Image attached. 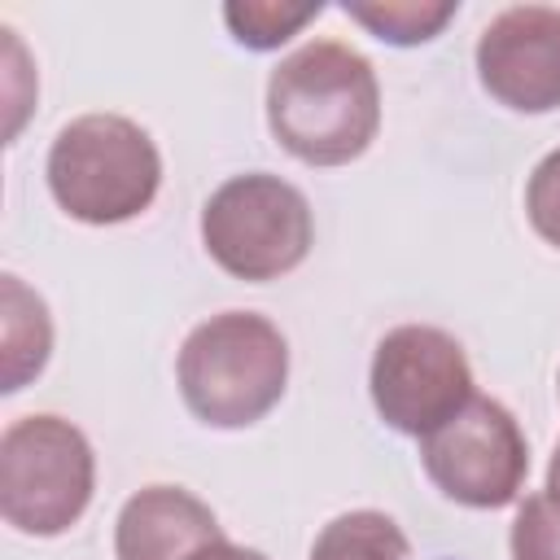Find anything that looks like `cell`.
Wrapping results in <instances>:
<instances>
[{
	"label": "cell",
	"instance_id": "1",
	"mask_svg": "<svg viewBox=\"0 0 560 560\" xmlns=\"http://www.w3.org/2000/svg\"><path fill=\"white\" fill-rule=\"evenodd\" d=\"M267 127L306 166H346L376 140L381 88L372 61L341 39H311L267 79Z\"/></svg>",
	"mask_w": 560,
	"mask_h": 560
},
{
	"label": "cell",
	"instance_id": "2",
	"mask_svg": "<svg viewBox=\"0 0 560 560\" xmlns=\"http://www.w3.org/2000/svg\"><path fill=\"white\" fill-rule=\"evenodd\" d=\"M175 376L184 407L201 424L249 429L284 398L289 341L267 315L223 311L184 337Z\"/></svg>",
	"mask_w": 560,
	"mask_h": 560
},
{
	"label": "cell",
	"instance_id": "3",
	"mask_svg": "<svg viewBox=\"0 0 560 560\" xmlns=\"http://www.w3.org/2000/svg\"><path fill=\"white\" fill-rule=\"evenodd\" d=\"M162 153L153 136L122 114H83L66 122L48 149L52 201L92 228L127 223L153 206Z\"/></svg>",
	"mask_w": 560,
	"mask_h": 560
},
{
	"label": "cell",
	"instance_id": "4",
	"mask_svg": "<svg viewBox=\"0 0 560 560\" xmlns=\"http://www.w3.org/2000/svg\"><path fill=\"white\" fill-rule=\"evenodd\" d=\"M96 455L79 424L22 416L0 433V516L31 538L66 534L92 503Z\"/></svg>",
	"mask_w": 560,
	"mask_h": 560
},
{
	"label": "cell",
	"instance_id": "5",
	"mask_svg": "<svg viewBox=\"0 0 560 560\" xmlns=\"http://www.w3.org/2000/svg\"><path fill=\"white\" fill-rule=\"evenodd\" d=\"M315 241L311 201L302 188L271 171L232 175L219 184L201 210L206 254L236 280L262 284L289 276Z\"/></svg>",
	"mask_w": 560,
	"mask_h": 560
},
{
	"label": "cell",
	"instance_id": "6",
	"mask_svg": "<svg viewBox=\"0 0 560 560\" xmlns=\"http://www.w3.org/2000/svg\"><path fill=\"white\" fill-rule=\"evenodd\" d=\"M376 416L407 438H429L472 398L464 346L433 324H398L376 341L368 372Z\"/></svg>",
	"mask_w": 560,
	"mask_h": 560
},
{
	"label": "cell",
	"instance_id": "7",
	"mask_svg": "<svg viewBox=\"0 0 560 560\" xmlns=\"http://www.w3.org/2000/svg\"><path fill=\"white\" fill-rule=\"evenodd\" d=\"M429 481L464 508H508L529 472V446L516 416L486 394H472L446 424L420 438Z\"/></svg>",
	"mask_w": 560,
	"mask_h": 560
},
{
	"label": "cell",
	"instance_id": "8",
	"mask_svg": "<svg viewBox=\"0 0 560 560\" xmlns=\"http://www.w3.org/2000/svg\"><path fill=\"white\" fill-rule=\"evenodd\" d=\"M477 79L516 114L560 109V9L512 4L490 18L477 39Z\"/></svg>",
	"mask_w": 560,
	"mask_h": 560
},
{
	"label": "cell",
	"instance_id": "9",
	"mask_svg": "<svg viewBox=\"0 0 560 560\" xmlns=\"http://www.w3.org/2000/svg\"><path fill=\"white\" fill-rule=\"evenodd\" d=\"M214 538H223L219 516L184 486H144L114 521L118 560H188Z\"/></svg>",
	"mask_w": 560,
	"mask_h": 560
},
{
	"label": "cell",
	"instance_id": "10",
	"mask_svg": "<svg viewBox=\"0 0 560 560\" xmlns=\"http://www.w3.org/2000/svg\"><path fill=\"white\" fill-rule=\"evenodd\" d=\"M52 350V319L39 293H31L18 276L0 280V359H4V394L22 389L44 372Z\"/></svg>",
	"mask_w": 560,
	"mask_h": 560
},
{
	"label": "cell",
	"instance_id": "11",
	"mask_svg": "<svg viewBox=\"0 0 560 560\" xmlns=\"http://www.w3.org/2000/svg\"><path fill=\"white\" fill-rule=\"evenodd\" d=\"M311 560H411V542L394 516L376 508H359L332 516L319 529Z\"/></svg>",
	"mask_w": 560,
	"mask_h": 560
},
{
	"label": "cell",
	"instance_id": "12",
	"mask_svg": "<svg viewBox=\"0 0 560 560\" xmlns=\"http://www.w3.org/2000/svg\"><path fill=\"white\" fill-rule=\"evenodd\" d=\"M455 0H376V4H346L341 13L354 18L359 26H368L376 39L411 48V44H429L451 18H455Z\"/></svg>",
	"mask_w": 560,
	"mask_h": 560
},
{
	"label": "cell",
	"instance_id": "13",
	"mask_svg": "<svg viewBox=\"0 0 560 560\" xmlns=\"http://www.w3.org/2000/svg\"><path fill=\"white\" fill-rule=\"evenodd\" d=\"M324 4H284V0H245V4H223V22L236 44L267 52L289 44L306 22H315Z\"/></svg>",
	"mask_w": 560,
	"mask_h": 560
},
{
	"label": "cell",
	"instance_id": "14",
	"mask_svg": "<svg viewBox=\"0 0 560 560\" xmlns=\"http://www.w3.org/2000/svg\"><path fill=\"white\" fill-rule=\"evenodd\" d=\"M512 560H560V499L529 494L512 521Z\"/></svg>",
	"mask_w": 560,
	"mask_h": 560
},
{
	"label": "cell",
	"instance_id": "15",
	"mask_svg": "<svg viewBox=\"0 0 560 560\" xmlns=\"http://www.w3.org/2000/svg\"><path fill=\"white\" fill-rule=\"evenodd\" d=\"M525 214H529L534 232H538L547 245L560 249V149H551V153L534 166V175H529V184H525Z\"/></svg>",
	"mask_w": 560,
	"mask_h": 560
},
{
	"label": "cell",
	"instance_id": "16",
	"mask_svg": "<svg viewBox=\"0 0 560 560\" xmlns=\"http://www.w3.org/2000/svg\"><path fill=\"white\" fill-rule=\"evenodd\" d=\"M188 560H267V556H262V551H254V547H241V542H232V538L223 534V538H214V542L197 547Z\"/></svg>",
	"mask_w": 560,
	"mask_h": 560
},
{
	"label": "cell",
	"instance_id": "17",
	"mask_svg": "<svg viewBox=\"0 0 560 560\" xmlns=\"http://www.w3.org/2000/svg\"><path fill=\"white\" fill-rule=\"evenodd\" d=\"M547 494H551V499H560V442H556L551 464H547Z\"/></svg>",
	"mask_w": 560,
	"mask_h": 560
}]
</instances>
